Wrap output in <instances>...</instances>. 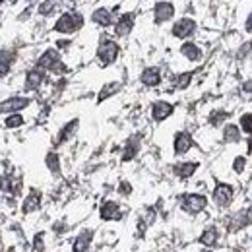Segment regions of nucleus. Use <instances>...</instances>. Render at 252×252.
I'll return each instance as SVG.
<instances>
[{"label": "nucleus", "instance_id": "nucleus-1", "mask_svg": "<svg viewBox=\"0 0 252 252\" xmlns=\"http://www.w3.org/2000/svg\"><path fill=\"white\" fill-rule=\"evenodd\" d=\"M82 16L80 14H62L54 25V31H60V33H72L76 29H80L82 25Z\"/></svg>", "mask_w": 252, "mask_h": 252}, {"label": "nucleus", "instance_id": "nucleus-2", "mask_svg": "<svg viewBox=\"0 0 252 252\" xmlns=\"http://www.w3.org/2000/svg\"><path fill=\"white\" fill-rule=\"evenodd\" d=\"M119 56V45L115 41H103L99 45V51H97V58L103 66H109L111 62H115V58Z\"/></svg>", "mask_w": 252, "mask_h": 252}, {"label": "nucleus", "instance_id": "nucleus-3", "mask_svg": "<svg viewBox=\"0 0 252 252\" xmlns=\"http://www.w3.org/2000/svg\"><path fill=\"white\" fill-rule=\"evenodd\" d=\"M206 204H208V200L202 194H186V196H182V210L188 212V214L202 212L206 208Z\"/></svg>", "mask_w": 252, "mask_h": 252}, {"label": "nucleus", "instance_id": "nucleus-4", "mask_svg": "<svg viewBox=\"0 0 252 252\" xmlns=\"http://www.w3.org/2000/svg\"><path fill=\"white\" fill-rule=\"evenodd\" d=\"M194 29H196V23H194L192 19L184 18V19H179V21L173 25V35H175V37H179V39H184V37L192 35V33H194Z\"/></svg>", "mask_w": 252, "mask_h": 252}, {"label": "nucleus", "instance_id": "nucleus-5", "mask_svg": "<svg viewBox=\"0 0 252 252\" xmlns=\"http://www.w3.org/2000/svg\"><path fill=\"white\" fill-rule=\"evenodd\" d=\"M233 198V188L229 184H217L216 190H214V200L219 204V206H227Z\"/></svg>", "mask_w": 252, "mask_h": 252}, {"label": "nucleus", "instance_id": "nucleus-6", "mask_svg": "<svg viewBox=\"0 0 252 252\" xmlns=\"http://www.w3.org/2000/svg\"><path fill=\"white\" fill-rule=\"evenodd\" d=\"M175 14V8L171 2H159L155 6V23H163L165 19H171Z\"/></svg>", "mask_w": 252, "mask_h": 252}, {"label": "nucleus", "instance_id": "nucleus-7", "mask_svg": "<svg viewBox=\"0 0 252 252\" xmlns=\"http://www.w3.org/2000/svg\"><path fill=\"white\" fill-rule=\"evenodd\" d=\"M192 138H190V134H186V132H179L177 134V138H175V153L177 155H182V153H186L190 147H192Z\"/></svg>", "mask_w": 252, "mask_h": 252}, {"label": "nucleus", "instance_id": "nucleus-8", "mask_svg": "<svg viewBox=\"0 0 252 252\" xmlns=\"http://www.w3.org/2000/svg\"><path fill=\"white\" fill-rule=\"evenodd\" d=\"M29 105V99L27 97H12V99H6L2 101V113H8V111H19V109H25Z\"/></svg>", "mask_w": 252, "mask_h": 252}, {"label": "nucleus", "instance_id": "nucleus-9", "mask_svg": "<svg viewBox=\"0 0 252 252\" xmlns=\"http://www.w3.org/2000/svg\"><path fill=\"white\" fill-rule=\"evenodd\" d=\"M101 217L107 219V221H113V219H121V208L117 202H105L101 206Z\"/></svg>", "mask_w": 252, "mask_h": 252}, {"label": "nucleus", "instance_id": "nucleus-10", "mask_svg": "<svg viewBox=\"0 0 252 252\" xmlns=\"http://www.w3.org/2000/svg\"><path fill=\"white\" fill-rule=\"evenodd\" d=\"M171 113H173V105H169L165 101H157L153 105V109H151V115H153L155 121H165Z\"/></svg>", "mask_w": 252, "mask_h": 252}, {"label": "nucleus", "instance_id": "nucleus-11", "mask_svg": "<svg viewBox=\"0 0 252 252\" xmlns=\"http://www.w3.org/2000/svg\"><path fill=\"white\" fill-rule=\"evenodd\" d=\"M134 27V14H125L121 19H119V23H117V35L119 37H125L130 33V29Z\"/></svg>", "mask_w": 252, "mask_h": 252}, {"label": "nucleus", "instance_id": "nucleus-12", "mask_svg": "<svg viewBox=\"0 0 252 252\" xmlns=\"http://www.w3.org/2000/svg\"><path fill=\"white\" fill-rule=\"evenodd\" d=\"M56 62H58V53H56L54 49H49V51L39 58L37 66H39V68H53Z\"/></svg>", "mask_w": 252, "mask_h": 252}, {"label": "nucleus", "instance_id": "nucleus-13", "mask_svg": "<svg viewBox=\"0 0 252 252\" xmlns=\"http://www.w3.org/2000/svg\"><path fill=\"white\" fill-rule=\"evenodd\" d=\"M198 169V163H194V161H186V163H180V165H177L175 167V173L180 177V179H188V177H192L194 175V171Z\"/></svg>", "mask_w": 252, "mask_h": 252}, {"label": "nucleus", "instance_id": "nucleus-14", "mask_svg": "<svg viewBox=\"0 0 252 252\" xmlns=\"http://www.w3.org/2000/svg\"><path fill=\"white\" fill-rule=\"evenodd\" d=\"M142 82H144L145 86H149V88L157 86V84L161 82L159 70H157V68H147V70H144V74H142Z\"/></svg>", "mask_w": 252, "mask_h": 252}, {"label": "nucleus", "instance_id": "nucleus-15", "mask_svg": "<svg viewBox=\"0 0 252 252\" xmlns=\"http://www.w3.org/2000/svg\"><path fill=\"white\" fill-rule=\"evenodd\" d=\"M91 19H93L97 25L107 27V25H111V12H109V10H105V8H99V10H95V12H93Z\"/></svg>", "mask_w": 252, "mask_h": 252}, {"label": "nucleus", "instance_id": "nucleus-16", "mask_svg": "<svg viewBox=\"0 0 252 252\" xmlns=\"http://www.w3.org/2000/svg\"><path fill=\"white\" fill-rule=\"evenodd\" d=\"M39 206H41V196H39L35 190H31V194H29V196L25 198V202H23V212H25V214L35 212Z\"/></svg>", "mask_w": 252, "mask_h": 252}, {"label": "nucleus", "instance_id": "nucleus-17", "mask_svg": "<svg viewBox=\"0 0 252 252\" xmlns=\"http://www.w3.org/2000/svg\"><path fill=\"white\" fill-rule=\"evenodd\" d=\"M117 91H121V84L119 82H113V84H107L101 91H99V95H97V101L99 103H103L105 99H109L111 95H115Z\"/></svg>", "mask_w": 252, "mask_h": 252}, {"label": "nucleus", "instance_id": "nucleus-18", "mask_svg": "<svg viewBox=\"0 0 252 252\" xmlns=\"http://www.w3.org/2000/svg\"><path fill=\"white\" fill-rule=\"evenodd\" d=\"M91 237H93V233H91V231H88V233H82V235H80V237L74 241V252H86V251H88Z\"/></svg>", "mask_w": 252, "mask_h": 252}, {"label": "nucleus", "instance_id": "nucleus-19", "mask_svg": "<svg viewBox=\"0 0 252 252\" xmlns=\"http://www.w3.org/2000/svg\"><path fill=\"white\" fill-rule=\"evenodd\" d=\"M180 53H182L188 60H198V58H200V54H202V53H200V49H198L194 43H184V45L180 47Z\"/></svg>", "mask_w": 252, "mask_h": 252}, {"label": "nucleus", "instance_id": "nucleus-20", "mask_svg": "<svg viewBox=\"0 0 252 252\" xmlns=\"http://www.w3.org/2000/svg\"><path fill=\"white\" fill-rule=\"evenodd\" d=\"M41 82H43V72H41V70H31V72L27 74V78H25V86H27L29 90L39 88Z\"/></svg>", "mask_w": 252, "mask_h": 252}, {"label": "nucleus", "instance_id": "nucleus-21", "mask_svg": "<svg viewBox=\"0 0 252 252\" xmlns=\"http://www.w3.org/2000/svg\"><path fill=\"white\" fill-rule=\"evenodd\" d=\"M217 237H219L217 229H216V227H210V229H206L204 235L200 237V243L206 245V247H214V245L217 243Z\"/></svg>", "mask_w": 252, "mask_h": 252}, {"label": "nucleus", "instance_id": "nucleus-22", "mask_svg": "<svg viewBox=\"0 0 252 252\" xmlns=\"http://www.w3.org/2000/svg\"><path fill=\"white\" fill-rule=\"evenodd\" d=\"M78 128V121H72V123H68V125L64 126V130L60 132V136H58V140H56V144H62V142H66L72 134H74V130Z\"/></svg>", "mask_w": 252, "mask_h": 252}, {"label": "nucleus", "instance_id": "nucleus-23", "mask_svg": "<svg viewBox=\"0 0 252 252\" xmlns=\"http://www.w3.org/2000/svg\"><path fill=\"white\" fill-rule=\"evenodd\" d=\"M223 138H225V142H239V138H241L239 128L233 125H227L223 130Z\"/></svg>", "mask_w": 252, "mask_h": 252}, {"label": "nucleus", "instance_id": "nucleus-24", "mask_svg": "<svg viewBox=\"0 0 252 252\" xmlns=\"http://www.w3.org/2000/svg\"><path fill=\"white\" fill-rule=\"evenodd\" d=\"M47 165H49V169L53 171V173H60V163H58V157H56V153H49L47 155Z\"/></svg>", "mask_w": 252, "mask_h": 252}, {"label": "nucleus", "instance_id": "nucleus-25", "mask_svg": "<svg viewBox=\"0 0 252 252\" xmlns=\"http://www.w3.org/2000/svg\"><path fill=\"white\" fill-rule=\"evenodd\" d=\"M136 151H138V142L134 144V140H130L128 145H126V151H125V155H123V159H125V161H130V159L136 155Z\"/></svg>", "mask_w": 252, "mask_h": 252}, {"label": "nucleus", "instance_id": "nucleus-26", "mask_svg": "<svg viewBox=\"0 0 252 252\" xmlns=\"http://www.w3.org/2000/svg\"><path fill=\"white\" fill-rule=\"evenodd\" d=\"M241 126L247 134H252V113H247L241 117Z\"/></svg>", "mask_w": 252, "mask_h": 252}, {"label": "nucleus", "instance_id": "nucleus-27", "mask_svg": "<svg viewBox=\"0 0 252 252\" xmlns=\"http://www.w3.org/2000/svg\"><path fill=\"white\" fill-rule=\"evenodd\" d=\"M190 80H192V74H190V72H184V74H180V76H179V80H177V86H179L180 90H184V88H188Z\"/></svg>", "mask_w": 252, "mask_h": 252}, {"label": "nucleus", "instance_id": "nucleus-28", "mask_svg": "<svg viewBox=\"0 0 252 252\" xmlns=\"http://www.w3.org/2000/svg\"><path fill=\"white\" fill-rule=\"evenodd\" d=\"M21 125H23V117H19V115H12V117L6 119V126L8 128H18Z\"/></svg>", "mask_w": 252, "mask_h": 252}, {"label": "nucleus", "instance_id": "nucleus-29", "mask_svg": "<svg viewBox=\"0 0 252 252\" xmlns=\"http://www.w3.org/2000/svg\"><path fill=\"white\" fill-rule=\"evenodd\" d=\"M53 6H54V0H47V2H43V4L39 6V12L47 16V14H51V12H53Z\"/></svg>", "mask_w": 252, "mask_h": 252}, {"label": "nucleus", "instance_id": "nucleus-30", "mask_svg": "<svg viewBox=\"0 0 252 252\" xmlns=\"http://www.w3.org/2000/svg\"><path fill=\"white\" fill-rule=\"evenodd\" d=\"M245 165H247V159H245V157H237V159H235V163H233V169H235L237 173H243Z\"/></svg>", "mask_w": 252, "mask_h": 252}, {"label": "nucleus", "instance_id": "nucleus-31", "mask_svg": "<svg viewBox=\"0 0 252 252\" xmlns=\"http://www.w3.org/2000/svg\"><path fill=\"white\" fill-rule=\"evenodd\" d=\"M2 76H6L8 74V53H2Z\"/></svg>", "mask_w": 252, "mask_h": 252}, {"label": "nucleus", "instance_id": "nucleus-32", "mask_svg": "<svg viewBox=\"0 0 252 252\" xmlns=\"http://www.w3.org/2000/svg\"><path fill=\"white\" fill-rule=\"evenodd\" d=\"M45 247H43V235H37L35 237V251L39 252V251H43Z\"/></svg>", "mask_w": 252, "mask_h": 252}, {"label": "nucleus", "instance_id": "nucleus-33", "mask_svg": "<svg viewBox=\"0 0 252 252\" xmlns=\"http://www.w3.org/2000/svg\"><path fill=\"white\" fill-rule=\"evenodd\" d=\"M223 119H225V113H217V115H216V117L212 119V123H214V125H219V123H221Z\"/></svg>", "mask_w": 252, "mask_h": 252}, {"label": "nucleus", "instance_id": "nucleus-34", "mask_svg": "<svg viewBox=\"0 0 252 252\" xmlns=\"http://www.w3.org/2000/svg\"><path fill=\"white\" fill-rule=\"evenodd\" d=\"M243 91L252 93V80H249V82H245V84H243Z\"/></svg>", "mask_w": 252, "mask_h": 252}, {"label": "nucleus", "instance_id": "nucleus-35", "mask_svg": "<svg viewBox=\"0 0 252 252\" xmlns=\"http://www.w3.org/2000/svg\"><path fill=\"white\" fill-rule=\"evenodd\" d=\"M247 31H252V14L247 18Z\"/></svg>", "mask_w": 252, "mask_h": 252}, {"label": "nucleus", "instance_id": "nucleus-36", "mask_svg": "<svg viewBox=\"0 0 252 252\" xmlns=\"http://www.w3.org/2000/svg\"><path fill=\"white\" fill-rule=\"evenodd\" d=\"M121 188H123V192H125V194H128V192H130V186H128V182H123V186H121Z\"/></svg>", "mask_w": 252, "mask_h": 252}, {"label": "nucleus", "instance_id": "nucleus-37", "mask_svg": "<svg viewBox=\"0 0 252 252\" xmlns=\"http://www.w3.org/2000/svg\"><path fill=\"white\" fill-rule=\"evenodd\" d=\"M249 147H251V151H252V138L249 140Z\"/></svg>", "mask_w": 252, "mask_h": 252}]
</instances>
